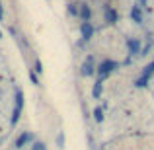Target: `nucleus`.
Instances as JSON below:
<instances>
[{
    "label": "nucleus",
    "mask_w": 154,
    "mask_h": 150,
    "mask_svg": "<svg viewBox=\"0 0 154 150\" xmlns=\"http://www.w3.org/2000/svg\"><path fill=\"white\" fill-rule=\"evenodd\" d=\"M115 68H117V63H115V60H109V59H107V60H103V63L98 66V76L103 80L105 76H109L113 70H115Z\"/></svg>",
    "instance_id": "nucleus-1"
},
{
    "label": "nucleus",
    "mask_w": 154,
    "mask_h": 150,
    "mask_svg": "<svg viewBox=\"0 0 154 150\" xmlns=\"http://www.w3.org/2000/svg\"><path fill=\"white\" fill-rule=\"evenodd\" d=\"M22 107H23V94H22V90H18V92H16V105H14V113H12V123H18L20 113H22Z\"/></svg>",
    "instance_id": "nucleus-2"
},
{
    "label": "nucleus",
    "mask_w": 154,
    "mask_h": 150,
    "mask_svg": "<svg viewBox=\"0 0 154 150\" xmlns=\"http://www.w3.org/2000/svg\"><path fill=\"white\" fill-rule=\"evenodd\" d=\"M94 70H96L94 55H88L86 60H84V64H82V74H84V76H92V74H94Z\"/></svg>",
    "instance_id": "nucleus-3"
},
{
    "label": "nucleus",
    "mask_w": 154,
    "mask_h": 150,
    "mask_svg": "<svg viewBox=\"0 0 154 150\" xmlns=\"http://www.w3.org/2000/svg\"><path fill=\"white\" fill-rule=\"evenodd\" d=\"M152 72H154V63H150L146 68L143 70V74L139 76V80H137V86H146V82H148V78L152 76Z\"/></svg>",
    "instance_id": "nucleus-4"
},
{
    "label": "nucleus",
    "mask_w": 154,
    "mask_h": 150,
    "mask_svg": "<svg viewBox=\"0 0 154 150\" xmlns=\"http://www.w3.org/2000/svg\"><path fill=\"white\" fill-rule=\"evenodd\" d=\"M78 16H80L82 22H90V18H92L90 6H88V4H80V6H78Z\"/></svg>",
    "instance_id": "nucleus-5"
},
{
    "label": "nucleus",
    "mask_w": 154,
    "mask_h": 150,
    "mask_svg": "<svg viewBox=\"0 0 154 150\" xmlns=\"http://www.w3.org/2000/svg\"><path fill=\"white\" fill-rule=\"evenodd\" d=\"M33 140V135L31 133H22V135L18 136V140H16V148H23L27 142H31Z\"/></svg>",
    "instance_id": "nucleus-6"
},
{
    "label": "nucleus",
    "mask_w": 154,
    "mask_h": 150,
    "mask_svg": "<svg viewBox=\"0 0 154 150\" xmlns=\"http://www.w3.org/2000/svg\"><path fill=\"white\" fill-rule=\"evenodd\" d=\"M80 33H82L84 39H90L92 35H94V26H92L90 22H82V26H80Z\"/></svg>",
    "instance_id": "nucleus-7"
},
{
    "label": "nucleus",
    "mask_w": 154,
    "mask_h": 150,
    "mask_svg": "<svg viewBox=\"0 0 154 150\" xmlns=\"http://www.w3.org/2000/svg\"><path fill=\"white\" fill-rule=\"evenodd\" d=\"M131 18H133V22L143 23V10H140V6H133V10H131Z\"/></svg>",
    "instance_id": "nucleus-8"
},
{
    "label": "nucleus",
    "mask_w": 154,
    "mask_h": 150,
    "mask_svg": "<svg viewBox=\"0 0 154 150\" xmlns=\"http://www.w3.org/2000/svg\"><path fill=\"white\" fill-rule=\"evenodd\" d=\"M127 45H129V51H131V55H137V53L140 51V41H139V39H129Z\"/></svg>",
    "instance_id": "nucleus-9"
},
{
    "label": "nucleus",
    "mask_w": 154,
    "mask_h": 150,
    "mask_svg": "<svg viewBox=\"0 0 154 150\" xmlns=\"http://www.w3.org/2000/svg\"><path fill=\"white\" fill-rule=\"evenodd\" d=\"M105 20H107L109 23H115V22H117V14H115V10H111V8H105Z\"/></svg>",
    "instance_id": "nucleus-10"
},
{
    "label": "nucleus",
    "mask_w": 154,
    "mask_h": 150,
    "mask_svg": "<svg viewBox=\"0 0 154 150\" xmlns=\"http://www.w3.org/2000/svg\"><path fill=\"white\" fill-rule=\"evenodd\" d=\"M102 84H103V82H102V78H100L98 82L94 84V90H92V96H94L96 99H98V98H100V94H102Z\"/></svg>",
    "instance_id": "nucleus-11"
},
{
    "label": "nucleus",
    "mask_w": 154,
    "mask_h": 150,
    "mask_svg": "<svg viewBox=\"0 0 154 150\" xmlns=\"http://www.w3.org/2000/svg\"><path fill=\"white\" fill-rule=\"evenodd\" d=\"M29 80H31V84H35V86H41V84H39V78H37V72H35V70H29Z\"/></svg>",
    "instance_id": "nucleus-12"
},
{
    "label": "nucleus",
    "mask_w": 154,
    "mask_h": 150,
    "mask_svg": "<svg viewBox=\"0 0 154 150\" xmlns=\"http://www.w3.org/2000/svg\"><path fill=\"white\" fill-rule=\"evenodd\" d=\"M57 146H59V148L64 146V135H63V133H59V135H57Z\"/></svg>",
    "instance_id": "nucleus-13"
},
{
    "label": "nucleus",
    "mask_w": 154,
    "mask_h": 150,
    "mask_svg": "<svg viewBox=\"0 0 154 150\" xmlns=\"http://www.w3.org/2000/svg\"><path fill=\"white\" fill-rule=\"evenodd\" d=\"M33 66H35L33 70L37 72V74H41V72H43V66H41V60H35V64H33Z\"/></svg>",
    "instance_id": "nucleus-14"
},
{
    "label": "nucleus",
    "mask_w": 154,
    "mask_h": 150,
    "mask_svg": "<svg viewBox=\"0 0 154 150\" xmlns=\"http://www.w3.org/2000/svg\"><path fill=\"white\" fill-rule=\"evenodd\" d=\"M31 150H47V146L43 142H35L33 146H31Z\"/></svg>",
    "instance_id": "nucleus-15"
},
{
    "label": "nucleus",
    "mask_w": 154,
    "mask_h": 150,
    "mask_svg": "<svg viewBox=\"0 0 154 150\" xmlns=\"http://www.w3.org/2000/svg\"><path fill=\"white\" fill-rule=\"evenodd\" d=\"M94 115H96V121H102V119H103V115H102V109H100V107L94 111Z\"/></svg>",
    "instance_id": "nucleus-16"
},
{
    "label": "nucleus",
    "mask_w": 154,
    "mask_h": 150,
    "mask_svg": "<svg viewBox=\"0 0 154 150\" xmlns=\"http://www.w3.org/2000/svg\"><path fill=\"white\" fill-rule=\"evenodd\" d=\"M4 18V12H2V6H0V20Z\"/></svg>",
    "instance_id": "nucleus-17"
},
{
    "label": "nucleus",
    "mask_w": 154,
    "mask_h": 150,
    "mask_svg": "<svg viewBox=\"0 0 154 150\" xmlns=\"http://www.w3.org/2000/svg\"><path fill=\"white\" fill-rule=\"evenodd\" d=\"M140 4H143V6H144V4H146V0H140Z\"/></svg>",
    "instance_id": "nucleus-18"
}]
</instances>
